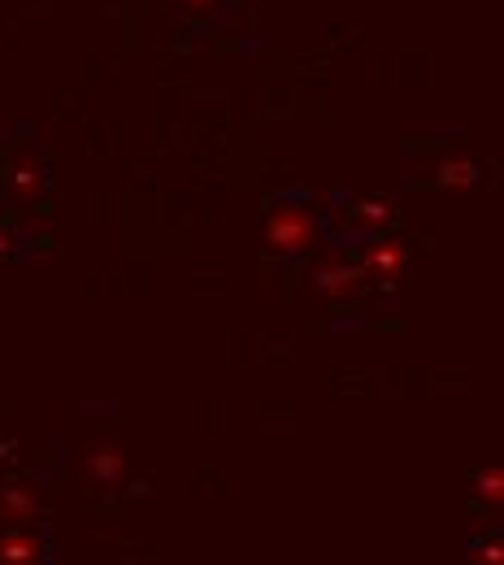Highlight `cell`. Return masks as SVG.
Returning a JSON list of instances; mask_svg holds the SVG:
<instances>
[{
  "label": "cell",
  "mask_w": 504,
  "mask_h": 565,
  "mask_svg": "<svg viewBox=\"0 0 504 565\" xmlns=\"http://www.w3.org/2000/svg\"><path fill=\"white\" fill-rule=\"evenodd\" d=\"M35 513H44V495H40L35 483H9V488H0V518L4 522H26Z\"/></svg>",
  "instance_id": "cell-3"
},
{
  "label": "cell",
  "mask_w": 504,
  "mask_h": 565,
  "mask_svg": "<svg viewBox=\"0 0 504 565\" xmlns=\"http://www.w3.org/2000/svg\"><path fill=\"white\" fill-rule=\"evenodd\" d=\"M479 495H483V500H492V504H501L504 500V470L501 466H492V470H483V475H479Z\"/></svg>",
  "instance_id": "cell-9"
},
{
  "label": "cell",
  "mask_w": 504,
  "mask_h": 565,
  "mask_svg": "<svg viewBox=\"0 0 504 565\" xmlns=\"http://www.w3.org/2000/svg\"><path fill=\"white\" fill-rule=\"evenodd\" d=\"M439 183L443 188H474L479 183V170L470 161H443L439 166Z\"/></svg>",
  "instance_id": "cell-8"
},
{
  "label": "cell",
  "mask_w": 504,
  "mask_h": 565,
  "mask_svg": "<svg viewBox=\"0 0 504 565\" xmlns=\"http://www.w3.org/2000/svg\"><path fill=\"white\" fill-rule=\"evenodd\" d=\"M313 239H318V226H313L309 210H300V205H283V210L270 213V222H266V248L279 253V257L309 253Z\"/></svg>",
  "instance_id": "cell-1"
},
{
  "label": "cell",
  "mask_w": 504,
  "mask_h": 565,
  "mask_svg": "<svg viewBox=\"0 0 504 565\" xmlns=\"http://www.w3.org/2000/svg\"><path fill=\"white\" fill-rule=\"evenodd\" d=\"M187 4H192V9H201V4H214V0H187Z\"/></svg>",
  "instance_id": "cell-12"
},
{
  "label": "cell",
  "mask_w": 504,
  "mask_h": 565,
  "mask_svg": "<svg viewBox=\"0 0 504 565\" xmlns=\"http://www.w3.org/2000/svg\"><path fill=\"white\" fill-rule=\"evenodd\" d=\"M83 475L96 488H114L122 479V452H118V444H96L87 452V461H83Z\"/></svg>",
  "instance_id": "cell-4"
},
{
  "label": "cell",
  "mask_w": 504,
  "mask_h": 565,
  "mask_svg": "<svg viewBox=\"0 0 504 565\" xmlns=\"http://www.w3.org/2000/svg\"><path fill=\"white\" fill-rule=\"evenodd\" d=\"M353 217H357V222H365V226H378V222L387 226V222H392V205H387V201H361Z\"/></svg>",
  "instance_id": "cell-10"
},
{
  "label": "cell",
  "mask_w": 504,
  "mask_h": 565,
  "mask_svg": "<svg viewBox=\"0 0 504 565\" xmlns=\"http://www.w3.org/2000/svg\"><path fill=\"white\" fill-rule=\"evenodd\" d=\"M35 192H40V161L22 157V161L13 166V196H18V201H31Z\"/></svg>",
  "instance_id": "cell-7"
},
{
  "label": "cell",
  "mask_w": 504,
  "mask_h": 565,
  "mask_svg": "<svg viewBox=\"0 0 504 565\" xmlns=\"http://www.w3.org/2000/svg\"><path fill=\"white\" fill-rule=\"evenodd\" d=\"M361 282H365V270H361V266H344V262H326V266H318V275H313V287H318L326 300H348V296H357Z\"/></svg>",
  "instance_id": "cell-2"
},
{
  "label": "cell",
  "mask_w": 504,
  "mask_h": 565,
  "mask_svg": "<svg viewBox=\"0 0 504 565\" xmlns=\"http://www.w3.org/2000/svg\"><path fill=\"white\" fill-rule=\"evenodd\" d=\"M44 557V544L40 535L13 526V531H0V565H40Z\"/></svg>",
  "instance_id": "cell-5"
},
{
  "label": "cell",
  "mask_w": 504,
  "mask_h": 565,
  "mask_svg": "<svg viewBox=\"0 0 504 565\" xmlns=\"http://www.w3.org/2000/svg\"><path fill=\"white\" fill-rule=\"evenodd\" d=\"M9 253V231H0V257Z\"/></svg>",
  "instance_id": "cell-11"
},
{
  "label": "cell",
  "mask_w": 504,
  "mask_h": 565,
  "mask_svg": "<svg viewBox=\"0 0 504 565\" xmlns=\"http://www.w3.org/2000/svg\"><path fill=\"white\" fill-rule=\"evenodd\" d=\"M365 279H400V270H405V248L400 244H392V239H383V244H369L365 248Z\"/></svg>",
  "instance_id": "cell-6"
}]
</instances>
